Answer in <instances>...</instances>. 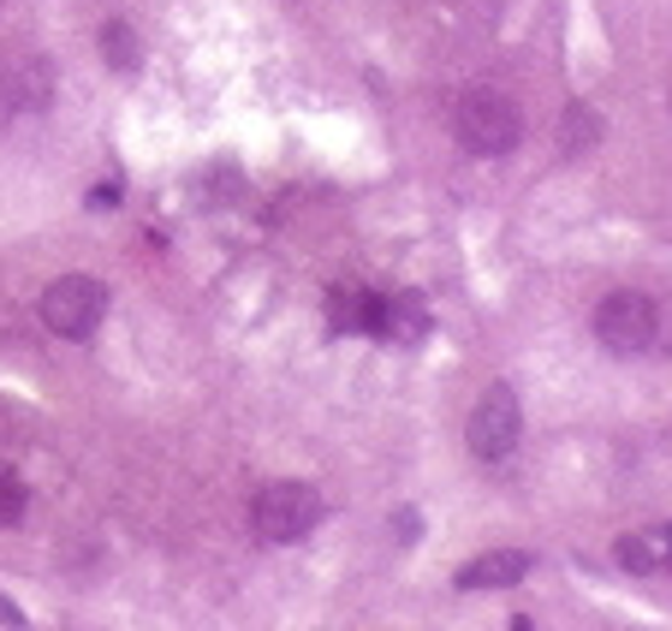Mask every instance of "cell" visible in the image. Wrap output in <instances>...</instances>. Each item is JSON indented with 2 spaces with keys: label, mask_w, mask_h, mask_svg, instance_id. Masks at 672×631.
<instances>
[{
  "label": "cell",
  "mask_w": 672,
  "mask_h": 631,
  "mask_svg": "<svg viewBox=\"0 0 672 631\" xmlns=\"http://www.w3.org/2000/svg\"><path fill=\"white\" fill-rule=\"evenodd\" d=\"M595 334H602L607 351L637 358V351H649L654 334H661V304L642 298V292H607V298L595 304Z\"/></svg>",
  "instance_id": "obj_4"
},
{
  "label": "cell",
  "mask_w": 672,
  "mask_h": 631,
  "mask_svg": "<svg viewBox=\"0 0 672 631\" xmlns=\"http://www.w3.org/2000/svg\"><path fill=\"white\" fill-rule=\"evenodd\" d=\"M382 311H387V298H375V292H340V298H333V328L340 334H382Z\"/></svg>",
  "instance_id": "obj_9"
},
{
  "label": "cell",
  "mask_w": 672,
  "mask_h": 631,
  "mask_svg": "<svg viewBox=\"0 0 672 631\" xmlns=\"http://www.w3.org/2000/svg\"><path fill=\"white\" fill-rule=\"evenodd\" d=\"M464 435H471V447H476V459H506V453L518 447V435H524V405H518V393L506 388H488L476 400L471 411V423H464Z\"/></svg>",
  "instance_id": "obj_5"
},
{
  "label": "cell",
  "mask_w": 672,
  "mask_h": 631,
  "mask_svg": "<svg viewBox=\"0 0 672 631\" xmlns=\"http://www.w3.org/2000/svg\"><path fill=\"white\" fill-rule=\"evenodd\" d=\"M452 138L476 155H506V150H518V138H524V108L500 90H471L452 108Z\"/></svg>",
  "instance_id": "obj_1"
},
{
  "label": "cell",
  "mask_w": 672,
  "mask_h": 631,
  "mask_svg": "<svg viewBox=\"0 0 672 631\" xmlns=\"http://www.w3.org/2000/svg\"><path fill=\"white\" fill-rule=\"evenodd\" d=\"M54 96L48 61H12L0 72V113H42Z\"/></svg>",
  "instance_id": "obj_6"
},
{
  "label": "cell",
  "mask_w": 672,
  "mask_h": 631,
  "mask_svg": "<svg viewBox=\"0 0 672 631\" xmlns=\"http://www.w3.org/2000/svg\"><path fill=\"white\" fill-rule=\"evenodd\" d=\"M619 566H631V572H654V548H649V536H619Z\"/></svg>",
  "instance_id": "obj_13"
},
{
  "label": "cell",
  "mask_w": 672,
  "mask_h": 631,
  "mask_svg": "<svg viewBox=\"0 0 672 631\" xmlns=\"http://www.w3.org/2000/svg\"><path fill=\"white\" fill-rule=\"evenodd\" d=\"M422 334H429V304L422 298H387V311H382V340H393V346H417Z\"/></svg>",
  "instance_id": "obj_8"
},
{
  "label": "cell",
  "mask_w": 672,
  "mask_h": 631,
  "mask_svg": "<svg viewBox=\"0 0 672 631\" xmlns=\"http://www.w3.org/2000/svg\"><path fill=\"white\" fill-rule=\"evenodd\" d=\"M321 524V494L310 482H268L251 507V531L262 542H298Z\"/></svg>",
  "instance_id": "obj_2"
},
{
  "label": "cell",
  "mask_w": 672,
  "mask_h": 631,
  "mask_svg": "<svg viewBox=\"0 0 672 631\" xmlns=\"http://www.w3.org/2000/svg\"><path fill=\"white\" fill-rule=\"evenodd\" d=\"M595 131H602V126H595V113L577 101V108H565V120H560V150L565 155H583L595 143Z\"/></svg>",
  "instance_id": "obj_11"
},
{
  "label": "cell",
  "mask_w": 672,
  "mask_h": 631,
  "mask_svg": "<svg viewBox=\"0 0 672 631\" xmlns=\"http://www.w3.org/2000/svg\"><path fill=\"white\" fill-rule=\"evenodd\" d=\"M393 536H399V542H417V536H422V519H417L411 507H405V512H393Z\"/></svg>",
  "instance_id": "obj_14"
},
{
  "label": "cell",
  "mask_w": 672,
  "mask_h": 631,
  "mask_svg": "<svg viewBox=\"0 0 672 631\" xmlns=\"http://www.w3.org/2000/svg\"><path fill=\"white\" fill-rule=\"evenodd\" d=\"M524 572H530V554L518 548H494V554H476L471 566H459V590H506V584H518Z\"/></svg>",
  "instance_id": "obj_7"
},
{
  "label": "cell",
  "mask_w": 672,
  "mask_h": 631,
  "mask_svg": "<svg viewBox=\"0 0 672 631\" xmlns=\"http://www.w3.org/2000/svg\"><path fill=\"white\" fill-rule=\"evenodd\" d=\"M90 203H96V209H113V203H120V191H113V185H96Z\"/></svg>",
  "instance_id": "obj_15"
},
{
  "label": "cell",
  "mask_w": 672,
  "mask_h": 631,
  "mask_svg": "<svg viewBox=\"0 0 672 631\" xmlns=\"http://www.w3.org/2000/svg\"><path fill=\"white\" fill-rule=\"evenodd\" d=\"M24 501H31V494H24V482L0 465V524H19L24 519Z\"/></svg>",
  "instance_id": "obj_12"
},
{
  "label": "cell",
  "mask_w": 672,
  "mask_h": 631,
  "mask_svg": "<svg viewBox=\"0 0 672 631\" xmlns=\"http://www.w3.org/2000/svg\"><path fill=\"white\" fill-rule=\"evenodd\" d=\"M667 548H672V524H667Z\"/></svg>",
  "instance_id": "obj_17"
},
{
  "label": "cell",
  "mask_w": 672,
  "mask_h": 631,
  "mask_svg": "<svg viewBox=\"0 0 672 631\" xmlns=\"http://www.w3.org/2000/svg\"><path fill=\"white\" fill-rule=\"evenodd\" d=\"M101 54H108V66H113V72H137L143 42L131 36V24H125V19H108V24H101Z\"/></svg>",
  "instance_id": "obj_10"
},
{
  "label": "cell",
  "mask_w": 672,
  "mask_h": 631,
  "mask_svg": "<svg viewBox=\"0 0 672 631\" xmlns=\"http://www.w3.org/2000/svg\"><path fill=\"white\" fill-rule=\"evenodd\" d=\"M108 316V286L96 274H60L48 292H42V322H48L60 340H90Z\"/></svg>",
  "instance_id": "obj_3"
},
{
  "label": "cell",
  "mask_w": 672,
  "mask_h": 631,
  "mask_svg": "<svg viewBox=\"0 0 672 631\" xmlns=\"http://www.w3.org/2000/svg\"><path fill=\"white\" fill-rule=\"evenodd\" d=\"M0 620H7L12 631H24V613H19V608H12V601H7V596H0Z\"/></svg>",
  "instance_id": "obj_16"
}]
</instances>
